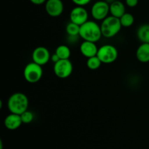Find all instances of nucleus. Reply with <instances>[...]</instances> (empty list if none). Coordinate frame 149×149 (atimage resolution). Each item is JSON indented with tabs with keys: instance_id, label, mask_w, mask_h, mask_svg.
<instances>
[{
	"instance_id": "nucleus-1",
	"label": "nucleus",
	"mask_w": 149,
	"mask_h": 149,
	"mask_svg": "<svg viewBox=\"0 0 149 149\" xmlns=\"http://www.w3.org/2000/svg\"><path fill=\"white\" fill-rule=\"evenodd\" d=\"M79 36L84 41L97 42L103 36L100 25L93 20H87L80 26Z\"/></svg>"
},
{
	"instance_id": "nucleus-2",
	"label": "nucleus",
	"mask_w": 149,
	"mask_h": 149,
	"mask_svg": "<svg viewBox=\"0 0 149 149\" xmlns=\"http://www.w3.org/2000/svg\"><path fill=\"white\" fill-rule=\"evenodd\" d=\"M29 101L27 96L23 93H13L7 100V108L10 113L16 114H22L24 111L28 110Z\"/></svg>"
},
{
	"instance_id": "nucleus-3",
	"label": "nucleus",
	"mask_w": 149,
	"mask_h": 149,
	"mask_svg": "<svg viewBox=\"0 0 149 149\" xmlns=\"http://www.w3.org/2000/svg\"><path fill=\"white\" fill-rule=\"evenodd\" d=\"M122 27L119 18L112 15L106 17L100 24L102 35L106 38H111L117 35Z\"/></svg>"
},
{
	"instance_id": "nucleus-4",
	"label": "nucleus",
	"mask_w": 149,
	"mask_h": 149,
	"mask_svg": "<svg viewBox=\"0 0 149 149\" xmlns=\"http://www.w3.org/2000/svg\"><path fill=\"white\" fill-rule=\"evenodd\" d=\"M43 75V69L42 65L34 62L29 63L23 70V77L27 82L34 84L42 79Z\"/></svg>"
},
{
	"instance_id": "nucleus-5",
	"label": "nucleus",
	"mask_w": 149,
	"mask_h": 149,
	"mask_svg": "<svg viewBox=\"0 0 149 149\" xmlns=\"http://www.w3.org/2000/svg\"><path fill=\"white\" fill-rule=\"evenodd\" d=\"M97 56L101 61L102 63H113L118 58V50L113 45H104L98 48Z\"/></svg>"
},
{
	"instance_id": "nucleus-6",
	"label": "nucleus",
	"mask_w": 149,
	"mask_h": 149,
	"mask_svg": "<svg viewBox=\"0 0 149 149\" xmlns=\"http://www.w3.org/2000/svg\"><path fill=\"white\" fill-rule=\"evenodd\" d=\"M54 74L60 79H66L73 72V64L69 59H61L54 63Z\"/></svg>"
},
{
	"instance_id": "nucleus-7",
	"label": "nucleus",
	"mask_w": 149,
	"mask_h": 149,
	"mask_svg": "<svg viewBox=\"0 0 149 149\" xmlns=\"http://www.w3.org/2000/svg\"><path fill=\"white\" fill-rule=\"evenodd\" d=\"M110 13V5L106 1L100 0L93 4L91 8V15L96 20H103Z\"/></svg>"
},
{
	"instance_id": "nucleus-8",
	"label": "nucleus",
	"mask_w": 149,
	"mask_h": 149,
	"mask_svg": "<svg viewBox=\"0 0 149 149\" xmlns=\"http://www.w3.org/2000/svg\"><path fill=\"white\" fill-rule=\"evenodd\" d=\"M70 21L81 26L88 20L89 14L87 10L81 6H76L70 13Z\"/></svg>"
},
{
	"instance_id": "nucleus-9",
	"label": "nucleus",
	"mask_w": 149,
	"mask_h": 149,
	"mask_svg": "<svg viewBox=\"0 0 149 149\" xmlns=\"http://www.w3.org/2000/svg\"><path fill=\"white\" fill-rule=\"evenodd\" d=\"M31 57L33 62L42 66L49 62L51 58V55L47 48L43 46H40L37 47L33 49Z\"/></svg>"
},
{
	"instance_id": "nucleus-10",
	"label": "nucleus",
	"mask_w": 149,
	"mask_h": 149,
	"mask_svg": "<svg viewBox=\"0 0 149 149\" xmlns=\"http://www.w3.org/2000/svg\"><path fill=\"white\" fill-rule=\"evenodd\" d=\"M45 10L50 17H59L64 10L63 2L62 0H47L45 3Z\"/></svg>"
},
{
	"instance_id": "nucleus-11",
	"label": "nucleus",
	"mask_w": 149,
	"mask_h": 149,
	"mask_svg": "<svg viewBox=\"0 0 149 149\" xmlns=\"http://www.w3.org/2000/svg\"><path fill=\"white\" fill-rule=\"evenodd\" d=\"M95 43L96 42H90V41H83L79 47V50L81 55L87 58L97 55L98 47Z\"/></svg>"
},
{
	"instance_id": "nucleus-12",
	"label": "nucleus",
	"mask_w": 149,
	"mask_h": 149,
	"mask_svg": "<svg viewBox=\"0 0 149 149\" xmlns=\"http://www.w3.org/2000/svg\"><path fill=\"white\" fill-rule=\"evenodd\" d=\"M22 124L23 122L20 115L13 113H10V114L7 115L4 121V127L9 130H15L18 129Z\"/></svg>"
},
{
	"instance_id": "nucleus-13",
	"label": "nucleus",
	"mask_w": 149,
	"mask_h": 149,
	"mask_svg": "<svg viewBox=\"0 0 149 149\" xmlns=\"http://www.w3.org/2000/svg\"><path fill=\"white\" fill-rule=\"evenodd\" d=\"M136 58L140 62H149V43H142L136 50Z\"/></svg>"
},
{
	"instance_id": "nucleus-14",
	"label": "nucleus",
	"mask_w": 149,
	"mask_h": 149,
	"mask_svg": "<svg viewBox=\"0 0 149 149\" xmlns=\"http://www.w3.org/2000/svg\"><path fill=\"white\" fill-rule=\"evenodd\" d=\"M110 5V14L111 15L120 18L126 12H125V6L121 1L116 0Z\"/></svg>"
},
{
	"instance_id": "nucleus-15",
	"label": "nucleus",
	"mask_w": 149,
	"mask_h": 149,
	"mask_svg": "<svg viewBox=\"0 0 149 149\" xmlns=\"http://www.w3.org/2000/svg\"><path fill=\"white\" fill-rule=\"evenodd\" d=\"M137 36L142 43H149V23L142 25L138 28Z\"/></svg>"
},
{
	"instance_id": "nucleus-16",
	"label": "nucleus",
	"mask_w": 149,
	"mask_h": 149,
	"mask_svg": "<svg viewBox=\"0 0 149 149\" xmlns=\"http://www.w3.org/2000/svg\"><path fill=\"white\" fill-rule=\"evenodd\" d=\"M65 31L70 37H77L79 36L80 26L70 21L65 27Z\"/></svg>"
},
{
	"instance_id": "nucleus-17",
	"label": "nucleus",
	"mask_w": 149,
	"mask_h": 149,
	"mask_svg": "<svg viewBox=\"0 0 149 149\" xmlns=\"http://www.w3.org/2000/svg\"><path fill=\"white\" fill-rule=\"evenodd\" d=\"M55 53L60 59H69L71 56V49L66 45H60L55 49Z\"/></svg>"
},
{
	"instance_id": "nucleus-18",
	"label": "nucleus",
	"mask_w": 149,
	"mask_h": 149,
	"mask_svg": "<svg viewBox=\"0 0 149 149\" xmlns=\"http://www.w3.org/2000/svg\"><path fill=\"white\" fill-rule=\"evenodd\" d=\"M119 20H120V23L122 24V26L125 28L130 27V26H132L133 25L134 22H135L134 16L131 13H125L119 18Z\"/></svg>"
},
{
	"instance_id": "nucleus-19",
	"label": "nucleus",
	"mask_w": 149,
	"mask_h": 149,
	"mask_svg": "<svg viewBox=\"0 0 149 149\" xmlns=\"http://www.w3.org/2000/svg\"><path fill=\"white\" fill-rule=\"evenodd\" d=\"M102 62L97 55L91 57V58H87V66L88 67L89 69L90 70H97L101 65Z\"/></svg>"
},
{
	"instance_id": "nucleus-20",
	"label": "nucleus",
	"mask_w": 149,
	"mask_h": 149,
	"mask_svg": "<svg viewBox=\"0 0 149 149\" xmlns=\"http://www.w3.org/2000/svg\"><path fill=\"white\" fill-rule=\"evenodd\" d=\"M20 116H21L23 124L31 123V122H33V119H34V115H33V113L29 110H26V111L23 112L22 114H20Z\"/></svg>"
},
{
	"instance_id": "nucleus-21",
	"label": "nucleus",
	"mask_w": 149,
	"mask_h": 149,
	"mask_svg": "<svg viewBox=\"0 0 149 149\" xmlns=\"http://www.w3.org/2000/svg\"><path fill=\"white\" fill-rule=\"evenodd\" d=\"M74 4H75L77 6H81L84 7L87 4H88L92 0H71Z\"/></svg>"
},
{
	"instance_id": "nucleus-22",
	"label": "nucleus",
	"mask_w": 149,
	"mask_h": 149,
	"mask_svg": "<svg viewBox=\"0 0 149 149\" xmlns=\"http://www.w3.org/2000/svg\"><path fill=\"white\" fill-rule=\"evenodd\" d=\"M125 3L130 7H135L138 5V0H125Z\"/></svg>"
},
{
	"instance_id": "nucleus-23",
	"label": "nucleus",
	"mask_w": 149,
	"mask_h": 149,
	"mask_svg": "<svg viewBox=\"0 0 149 149\" xmlns=\"http://www.w3.org/2000/svg\"><path fill=\"white\" fill-rule=\"evenodd\" d=\"M30 1L35 5H41V4H45L47 0H30Z\"/></svg>"
},
{
	"instance_id": "nucleus-24",
	"label": "nucleus",
	"mask_w": 149,
	"mask_h": 149,
	"mask_svg": "<svg viewBox=\"0 0 149 149\" xmlns=\"http://www.w3.org/2000/svg\"><path fill=\"white\" fill-rule=\"evenodd\" d=\"M50 60L52 61V62L54 63H55L58 62V61H59V60H61V59H60L59 57L58 56V55H57V54L55 52V53L52 54V55H51Z\"/></svg>"
},
{
	"instance_id": "nucleus-25",
	"label": "nucleus",
	"mask_w": 149,
	"mask_h": 149,
	"mask_svg": "<svg viewBox=\"0 0 149 149\" xmlns=\"http://www.w3.org/2000/svg\"><path fill=\"white\" fill-rule=\"evenodd\" d=\"M105 1H106V2L108 3V4H111V3H113V1H116V0H105Z\"/></svg>"
},
{
	"instance_id": "nucleus-26",
	"label": "nucleus",
	"mask_w": 149,
	"mask_h": 149,
	"mask_svg": "<svg viewBox=\"0 0 149 149\" xmlns=\"http://www.w3.org/2000/svg\"><path fill=\"white\" fill-rule=\"evenodd\" d=\"M0 149H3V144L1 141H0Z\"/></svg>"
}]
</instances>
